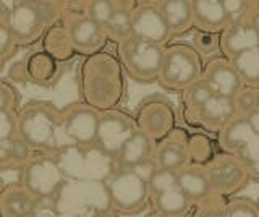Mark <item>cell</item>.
Here are the masks:
<instances>
[{"mask_svg": "<svg viewBox=\"0 0 259 217\" xmlns=\"http://www.w3.org/2000/svg\"><path fill=\"white\" fill-rule=\"evenodd\" d=\"M229 23L248 21L259 9V0H222Z\"/></svg>", "mask_w": 259, "mask_h": 217, "instance_id": "cell-31", "label": "cell"}, {"mask_svg": "<svg viewBox=\"0 0 259 217\" xmlns=\"http://www.w3.org/2000/svg\"><path fill=\"white\" fill-rule=\"evenodd\" d=\"M138 130L136 118L115 109L104 110L99 120L97 148L102 154L115 157L126 140Z\"/></svg>", "mask_w": 259, "mask_h": 217, "instance_id": "cell-12", "label": "cell"}, {"mask_svg": "<svg viewBox=\"0 0 259 217\" xmlns=\"http://www.w3.org/2000/svg\"><path fill=\"white\" fill-rule=\"evenodd\" d=\"M178 187L188 195L193 204L201 203L215 193L209 180L206 165L199 162H190L178 170Z\"/></svg>", "mask_w": 259, "mask_h": 217, "instance_id": "cell-21", "label": "cell"}, {"mask_svg": "<svg viewBox=\"0 0 259 217\" xmlns=\"http://www.w3.org/2000/svg\"><path fill=\"white\" fill-rule=\"evenodd\" d=\"M202 65L199 52L190 44H172L165 47L159 83L168 91H185L194 81L202 78Z\"/></svg>", "mask_w": 259, "mask_h": 217, "instance_id": "cell-6", "label": "cell"}, {"mask_svg": "<svg viewBox=\"0 0 259 217\" xmlns=\"http://www.w3.org/2000/svg\"><path fill=\"white\" fill-rule=\"evenodd\" d=\"M20 135L18 110L0 109V140H8Z\"/></svg>", "mask_w": 259, "mask_h": 217, "instance_id": "cell-38", "label": "cell"}, {"mask_svg": "<svg viewBox=\"0 0 259 217\" xmlns=\"http://www.w3.org/2000/svg\"><path fill=\"white\" fill-rule=\"evenodd\" d=\"M101 114L88 102H73L62 109L65 138L79 149H96Z\"/></svg>", "mask_w": 259, "mask_h": 217, "instance_id": "cell-9", "label": "cell"}, {"mask_svg": "<svg viewBox=\"0 0 259 217\" xmlns=\"http://www.w3.org/2000/svg\"><path fill=\"white\" fill-rule=\"evenodd\" d=\"M154 159L159 167L180 170L185 165L193 162L191 157V140L182 130H174L157 141Z\"/></svg>", "mask_w": 259, "mask_h": 217, "instance_id": "cell-18", "label": "cell"}, {"mask_svg": "<svg viewBox=\"0 0 259 217\" xmlns=\"http://www.w3.org/2000/svg\"><path fill=\"white\" fill-rule=\"evenodd\" d=\"M251 21H253V25H254L256 29L259 31V9L254 12V15H253V18H251Z\"/></svg>", "mask_w": 259, "mask_h": 217, "instance_id": "cell-44", "label": "cell"}, {"mask_svg": "<svg viewBox=\"0 0 259 217\" xmlns=\"http://www.w3.org/2000/svg\"><path fill=\"white\" fill-rule=\"evenodd\" d=\"M32 217H55L60 215L59 209V195H42L36 196L34 206H32Z\"/></svg>", "mask_w": 259, "mask_h": 217, "instance_id": "cell-37", "label": "cell"}, {"mask_svg": "<svg viewBox=\"0 0 259 217\" xmlns=\"http://www.w3.org/2000/svg\"><path fill=\"white\" fill-rule=\"evenodd\" d=\"M157 141L138 126V130L130 136L126 143L121 146L120 152L113 157L115 168H133L146 160L154 157Z\"/></svg>", "mask_w": 259, "mask_h": 217, "instance_id": "cell-20", "label": "cell"}, {"mask_svg": "<svg viewBox=\"0 0 259 217\" xmlns=\"http://www.w3.org/2000/svg\"><path fill=\"white\" fill-rule=\"evenodd\" d=\"M238 117V109L235 104V98L214 94L206 104L190 115L191 122L201 125L207 132L219 133L229 125L233 118Z\"/></svg>", "mask_w": 259, "mask_h": 217, "instance_id": "cell-17", "label": "cell"}, {"mask_svg": "<svg viewBox=\"0 0 259 217\" xmlns=\"http://www.w3.org/2000/svg\"><path fill=\"white\" fill-rule=\"evenodd\" d=\"M232 62L240 71L243 83L259 88V46L233 57Z\"/></svg>", "mask_w": 259, "mask_h": 217, "instance_id": "cell-28", "label": "cell"}, {"mask_svg": "<svg viewBox=\"0 0 259 217\" xmlns=\"http://www.w3.org/2000/svg\"><path fill=\"white\" fill-rule=\"evenodd\" d=\"M257 207H259V201H257Z\"/></svg>", "mask_w": 259, "mask_h": 217, "instance_id": "cell-47", "label": "cell"}, {"mask_svg": "<svg viewBox=\"0 0 259 217\" xmlns=\"http://www.w3.org/2000/svg\"><path fill=\"white\" fill-rule=\"evenodd\" d=\"M36 195L24 185H5L0 191V214L4 217H29Z\"/></svg>", "mask_w": 259, "mask_h": 217, "instance_id": "cell-22", "label": "cell"}, {"mask_svg": "<svg viewBox=\"0 0 259 217\" xmlns=\"http://www.w3.org/2000/svg\"><path fill=\"white\" fill-rule=\"evenodd\" d=\"M18 183L24 185L36 196L60 195L65 177L57 160V154L36 151L34 156L20 167Z\"/></svg>", "mask_w": 259, "mask_h": 217, "instance_id": "cell-8", "label": "cell"}, {"mask_svg": "<svg viewBox=\"0 0 259 217\" xmlns=\"http://www.w3.org/2000/svg\"><path fill=\"white\" fill-rule=\"evenodd\" d=\"M202 78L212 88L214 94L227 96V98H235L241 88L245 86L240 71L233 65L232 59L225 57L224 54L209 59L204 63Z\"/></svg>", "mask_w": 259, "mask_h": 217, "instance_id": "cell-16", "label": "cell"}, {"mask_svg": "<svg viewBox=\"0 0 259 217\" xmlns=\"http://www.w3.org/2000/svg\"><path fill=\"white\" fill-rule=\"evenodd\" d=\"M219 144L246 167L251 180L259 182V133L245 117H237L219 132Z\"/></svg>", "mask_w": 259, "mask_h": 217, "instance_id": "cell-7", "label": "cell"}, {"mask_svg": "<svg viewBox=\"0 0 259 217\" xmlns=\"http://www.w3.org/2000/svg\"><path fill=\"white\" fill-rule=\"evenodd\" d=\"M115 4L113 0H88L86 4H83V10L88 13L89 17L94 18L96 21H99L101 25H107V21L115 12Z\"/></svg>", "mask_w": 259, "mask_h": 217, "instance_id": "cell-34", "label": "cell"}, {"mask_svg": "<svg viewBox=\"0 0 259 217\" xmlns=\"http://www.w3.org/2000/svg\"><path fill=\"white\" fill-rule=\"evenodd\" d=\"M174 187H178V170L167 167H156V170L152 172L149 179V191L151 196L162 193L165 190H170Z\"/></svg>", "mask_w": 259, "mask_h": 217, "instance_id": "cell-32", "label": "cell"}, {"mask_svg": "<svg viewBox=\"0 0 259 217\" xmlns=\"http://www.w3.org/2000/svg\"><path fill=\"white\" fill-rule=\"evenodd\" d=\"M20 135L37 152L57 154L63 133L62 110L49 101H29L18 110Z\"/></svg>", "mask_w": 259, "mask_h": 217, "instance_id": "cell-2", "label": "cell"}, {"mask_svg": "<svg viewBox=\"0 0 259 217\" xmlns=\"http://www.w3.org/2000/svg\"><path fill=\"white\" fill-rule=\"evenodd\" d=\"M159 9L164 15L167 25L172 29L174 36L185 34L194 28L191 0H164L159 4Z\"/></svg>", "mask_w": 259, "mask_h": 217, "instance_id": "cell-24", "label": "cell"}, {"mask_svg": "<svg viewBox=\"0 0 259 217\" xmlns=\"http://www.w3.org/2000/svg\"><path fill=\"white\" fill-rule=\"evenodd\" d=\"M224 217H259L257 203L246 198H233L225 203Z\"/></svg>", "mask_w": 259, "mask_h": 217, "instance_id": "cell-35", "label": "cell"}, {"mask_svg": "<svg viewBox=\"0 0 259 217\" xmlns=\"http://www.w3.org/2000/svg\"><path fill=\"white\" fill-rule=\"evenodd\" d=\"M133 36L165 46L174 33L157 4L141 2L133 10Z\"/></svg>", "mask_w": 259, "mask_h": 217, "instance_id": "cell-15", "label": "cell"}, {"mask_svg": "<svg viewBox=\"0 0 259 217\" xmlns=\"http://www.w3.org/2000/svg\"><path fill=\"white\" fill-rule=\"evenodd\" d=\"M183 98H185V106H186V110H188V114H194L202 104H206L210 98L214 96V91L212 88L207 84V81L204 78L198 79V81H194L190 88H186L183 91Z\"/></svg>", "mask_w": 259, "mask_h": 217, "instance_id": "cell-30", "label": "cell"}, {"mask_svg": "<svg viewBox=\"0 0 259 217\" xmlns=\"http://www.w3.org/2000/svg\"><path fill=\"white\" fill-rule=\"evenodd\" d=\"M42 46L44 51H47L59 62H67L76 54L70 37L68 26L65 25L63 20H59L55 25L47 29V33L42 37Z\"/></svg>", "mask_w": 259, "mask_h": 217, "instance_id": "cell-27", "label": "cell"}, {"mask_svg": "<svg viewBox=\"0 0 259 217\" xmlns=\"http://www.w3.org/2000/svg\"><path fill=\"white\" fill-rule=\"evenodd\" d=\"M175 110L172 104L162 98H149L138 107V126L159 141L175 128Z\"/></svg>", "mask_w": 259, "mask_h": 217, "instance_id": "cell-14", "label": "cell"}, {"mask_svg": "<svg viewBox=\"0 0 259 217\" xmlns=\"http://www.w3.org/2000/svg\"><path fill=\"white\" fill-rule=\"evenodd\" d=\"M118 46V57L121 59L126 75L136 83H159L165 46L146 39L130 36Z\"/></svg>", "mask_w": 259, "mask_h": 217, "instance_id": "cell-4", "label": "cell"}, {"mask_svg": "<svg viewBox=\"0 0 259 217\" xmlns=\"http://www.w3.org/2000/svg\"><path fill=\"white\" fill-rule=\"evenodd\" d=\"M104 188L109 203L120 214H135L151 199L149 180L136 168H112L105 177Z\"/></svg>", "mask_w": 259, "mask_h": 217, "instance_id": "cell-5", "label": "cell"}, {"mask_svg": "<svg viewBox=\"0 0 259 217\" xmlns=\"http://www.w3.org/2000/svg\"><path fill=\"white\" fill-rule=\"evenodd\" d=\"M143 2H151V4H160V2H164V0H143Z\"/></svg>", "mask_w": 259, "mask_h": 217, "instance_id": "cell-45", "label": "cell"}, {"mask_svg": "<svg viewBox=\"0 0 259 217\" xmlns=\"http://www.w3.org/2000/svg\"><path fill=\"white\" fill-rule=\"evenodd\" d=\"M191 157L193 162H207L210 159V143L206 136L191 138Z\"/></svg>", "mask_w": 259, "mask_h": 217, "instance_id": "cell-40", "label": "cell"}, {"mask_svg": "<svg viewBox=\"0 0 259 217\" xmlns=\"http://www.w3.org/2000/svg\"><path fill=\"white\" fill-rule=\"evenodd\" d=\"M151 203H152L154 211L159 215H165V217L186 215L190 209L194 206L193 201L180 187H174L170 190H165L151 196Z\"/></svg>", "mask_w": 259, "mask_h": 217, "instance_id": "cell-25", "label": "cell"}, {"mask_svg": "<svg viewBox=\"0 0 259 217\" xmlns=\"http://www.w3.org/2000/svg\"><path fill=\"white\" fill-rule=\"evenodd\" d=\"M67 4L68 0H39L24 4L0 18L8 23L20 46H31L40 41L47 29L62 20Z\"/></svg>", "mask_w": 259, "mask_h": 217, "instance_id": "cell-3", "label": "cell"}, {"mask_svg": "<svg viewBox=\"0 0 259 217\" xmlns=\"http://www.w3.org/2000/svg\"><path fill=\"white\" fill-rule=\"evenodd\" d=\"M20 47L18 39L15 37L12 28L8 26L5 20L0 18V57H2V67L7 63V60L13 57V54Z\"/></svg>", "mask_w": 259, "mask_h": 217, "instance_id": "cell-36", "label": "cell"}, {"mask_svg": "<svg viewBox=\"0 0 259 217\" xmlns=\"http://www.w3.org/2000/svg\"><path fill=\"white\" fill-rule=\"evenodd\" d=\"M256 46H259V31L251 20L229 23L219 36V49L229 59L237 57Z\"/></svg>", "mask_w": 259, "mask_h": 217, "instance_id": "cell-19", "label": "cell"}, {"mask_svg": "<svg viewBox=\"0 0 259 217\" xmlns=\"http://www.w3.org/2000/svg\"><path fill=\"white\" fill-rule=\"evenodd\" d=\"M245 118L249 122V125L253 126V130H254L256 133H259V110L251 112V114H249V115H246Z\"/></svg>", "mask_w": 259, "mask_h": 217, "instance_id": "cell-43", "label": "cell"}, {"mask_svg": "<svg viewBox=\"0 0 259 217\" xmlns=\"http://www.w3.org/2000/svg\"><path fill=\"white\" fill-rule=\"evenodd\" d=\"M60 75L59 60L47 51L29 54L26 59L12 65L10 76L13 81H29L32 84H54Z\"/></svg>", "mask_w": 259, "mask_h": 217, "instance_id": "cell-13", "label": "cell"}, {"mask_svg": "<svg viewBox=\"0 0 259 217\" xmlns=\"http://www.w3.org/2000/svg\"><path fill=\"white\" fill-rule=\"evenodd\" d=\"M109 39L120 44L130 36H133V10L115 9L110 20L105 25Z\"/></svg>", "mask_w": 259, "mask_h": 217, "instance_id": "cell-29", "label": "cell"}, {"mask_svg": "<svg viewBox=\"0 0 259 217\" xmlns=\"http://www.w3.org/2000/svg\"><path fill=\"white\" fill-rule=\"evenodd\" d=\"M194 28L204 33H221L229 25L222 0H191Z\"/></svg>", "mask_w": 259, "mask_h": 217, "instance_id": "cell-23", "label": "cell"}, {"mask_svg": "<svg viewBox=\"0 0 259 217\" xmlns=\"http://www.w3.org/2000/svg\"><path fill=\"white\" fill-rule=\"evenodd\" d=\"M31 144L16 135L13 138L0 140V168L2 170H20V167L34 156Z\"/></svg>", "mask_w": 259, "mask_h": 217, "instance_id": "cell-26", "label": "cell"}, {"mask_svg": "<svg viewBox=\"0 0 259 217\" xmlns=\"http://www.w3.org/2000/svg\"><path fill=\"white\" fill-rule=\"evenodd\" d=\"M73 2H79V4H86L88 0H73Z\"/></svg>", "mask_w": 259, "mask_h": 217, "instance_id": "cell-46", "label": "cell"}, {"mask_svg": "<svg viewBox=\"0 0 259 217\" xmlns=\"http://www.w3.org/2000/svg\"><path fill=\"white\" fill-rule=\"evenodd\" d=\"M125 73L118 55L104 51L86 55L79 67L83 101L101 112L118 107L125 96Z\"/></svg>", "mask_w": 259, "mask_h": 217, "instance_id": "cell-1", "label": "cell"}, {"mask_svg": "<svg viewBox=\"0 0 259 217\" xmlns=\"http://www.w3.org/2000/svg\"><path fill=\"white\" fill-rule=\"evenodd\" d=\"M21 107V96L15 84L8 81H0V109H12L20 110Z\"/></svg>", "mask_w": 259, "mask_h": 217, "instance_id": "cell-39", "label": "cell"}, {"mask_svg": "<svg viewBox=\"0 0 259 217\" xmlns=\"http://www.w3.org/2000/svg\"><path fill=\"white\" fill-rule=\"evenodd\" d=\"M206 170L212 188L217 195L229 196L243 190L251 182L246 167L230 152L210 157L206 162Z\"/></svg>", "mask_w": 259, "mask_h": 217, "instance_id": "cell-11", "label": "cell"}, {"mask_svg": "<svg viewBox=\"0 0 259 217\" xmlns=\"http://www.w3.org/2000/svg\"><path fill=\"white\" fill-rule=\"evenodd\" d=\"M235 104L240 117H246L251 112L259 110V88L245 84L235 96Z\"/></svg>", "mask_w": 259, "mask_h": 217, "instance_id": "cell-33", "label": "cell"}, {"mask_svg": "<svg viewBox=\"0 0 259 217\" xmlns=\"http://www.w3.org/2000/svg\"><path fill=\"white\" fill-rule=\"evenodd\" d=\"M113 4H115L117 9H125V10H135L138 5L141 2H138V0H113Z\"/></svg>", "mask_w": 259, "mask_h": 217, "instance_id": "cell-42", "label": "cell"}, {"mask_svg": "<svg viewBox=\"0 0 259 217\" xmlns=\"http://www.w3.org/2000/svg\"><path fill=\"white\" fill-rule=\"evenodd\" d=\"M31 2H39V0H0V17H7L8 13H12L15 9L31 4Z\"/></svg>", "mask_w": 259, "mask_h": 217, "instance_id": "cell-41", "label": "cell"}, {"mask_svg": "<svg viewBox=\"0 0 259 217\" xmlns=\"http://www.w3.org/2000/svg\"><path fill=\"white\" fill-rule=\"evenodd\" d=\"M62 20L68 26L73 47L79 55L86 57V55L99 52L110 41L105 26L84 13V10L81 13L65 12Z\"/></svg>", "mask_w": 259, "mask_h": 217, "instance_id": "cell-10", "label": "cell"}]
</instances>
